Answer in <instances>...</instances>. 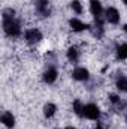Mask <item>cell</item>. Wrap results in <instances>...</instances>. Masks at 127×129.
I'll return each mask as SVG.
<instances>
[{
    "label": "cell",
    "mask_w": 127,
    "mask_h": 129,
    "mask_svg": "<svg viewBox=\"0 0 127 129\" xmlns=\"http://www.w3.org/2000/svg\"><path fill=\"white\" fill-rule=\"evenodd\" d=\"M3 30L11 38H17L21 35V24L15 18V12L12 9H6L3 12Z\"/></svg>",
    "instance_id": "obj_1"
},
{
    "label": "cell",
    "mask_w": 127,
    "mask_h": 129,
    "mask_svg": "<svg viewBox=\"0 0 127 129\" xmlns=\"http://www.w3.org/2000/svg\"><path fill=\"white\" fill-rule=\"evenodd\" d=\"M34 8L39 17L46 18L51 14V8H49V0H36L34 2Z\"/></svg>",
    "instance_id": "obj_2"
},
{
    "label": "cell",
    "mask_w": 127,
    "mask_h": 129,
    "mask_svg": "<svg viewBox=\"0 0 127 129\" xmlns=\"http://www.w3.org/2000/svg\"><path fill=\"white\" fill-rule=\"evenodd\" d=\"M82 117H87L90 120H99L100 119V110L96 104H88V105H84V113H82Z\"/></svg>",
    "instance_id": "obj_3"
},
{
    "label": "cell",
    "mask_w": 127,
    "mask_h": 129,
    "mask_svg": "<svg viewBox=\"0 0 127 129\" xmlns=\"http://www.w3.org/2000/svg\"><path fill=\"white\" fill-rule=\"evenodd\" d=\"M24 38H26L27 44L34 45V44H37V42L42 41V33H40L39 29H29L27 32L24 33Z\"/></svg>",
    "instance_id": "obj_4"
},
{
    "label": "cell",
    "mask_w": 127,
    "mask_h": 129,
    "mask_svg": "<svg viewBox=\"0 0 127 129\" xmlns=\"http://www.w3.org/2000/svg\"><path fill=\"white\" fill-rule=\"evenodd\" d=\"M105 20L111 24H118L120 23V12L115 8H108L105 11Z\"/></svg>",
    "instance_id": "obj_5"
},
{
    "label": "cell",
    "mask_w": 127,
    "mask_h": 129,
    "mask_svg": "<svg viewBox=\"0 0 127 129\" xmlns=\"http://www.w3.org/2000/svg\"><path fill=\"white\" fill-rule=\"evenodd\" d=\"M72 77L76 81H87L90 78V74L85 68H75L73 72H72Z\"/></svg>",
    "instance_id": "obj_6"
},
{
    "label": "cell",
    "mask_w": 127,
    "mask_h": 129,
    "mask_svg": "<svg viewBox=\"0 0 127 129\" xmlns=\"http://www.w3.org/2000/svg\"><path fill=\"white\" fill-rule=\"evenodd\" d=\"M69 24H70V29L73 30V32H82V30H87L90 26L88 24H85L84 21H81V20H78V18H72L70 21H69Z\"/></svg>",
    "instance_id": "obj_7"
},
{
    "label": "cell",
    "mask_w": 127,
    "mask_h": 129,
    "mask_svg": "<svg viewBox=\"0 0 127 129\" xmlns=\"http://www.w3.org/2000/svg\"><path fill=\"white\" fill-rule=\"evenodd\" d=\"M57 69L55 68H48L45 72H43V81L48 83V84H52L55 80H57Z\"/></svg>",
    "instance_id": "obj_8"
},
{
    "label": "cell",
    "mask_w": 127,
    "mask_h": 129,
    "mask_svg": "<svg viewBox=\"0 0 127 129\" xmlns=\"http://www.w3.org/2000/svg\"><path fill=\"white\" fill-rule=\"evenodd\" d=\"M90 11H91V14L94 15V18H97V17L102 15L103 8H102V5H100L99 0H91V2H90Z\"/></svg>",
    "instance_id": "obj_9"
},
{
    "label": "cell",
    "mask_w": 127,
    "mask_h": 129,
    "mask_svg": "<svg viewBox=\"0 0 127 129\" xmlns=\"http://www.w3.org/2000/svg\"><path fill=\"white\" fill-rule=\"evenodd\" d=\"M2 123L6 126V128H14L15 126V119H14V116H12V113H3L2 114Z\"/></svg>",
    "instance_id": "obj_10"
},
{
    "label": "cell",
    "mask_w": 127,
    "mask_h": 129,
    "mask_svg": "<svg viewBox=\"0 0 127 129\" xmlns=\"http://www.w3.org/2000/svg\"><path fill=\"white\" fill-rule=\"evenodd\" d=\"M67 59L72 62V63H76L78 59H79V53H78V48L76 47H70L67 50Z\"/></svg>",
    "instance_id": "obj_11"
},
{
    "label": "cell",
    "mask_w": 127,
    "mask_h": 129,
    "mask_svg": "<svg viewBox=\"0 0 127 129\" xmlns=\"http://www.w3.org/2000/svg\"><path fill=\"white\" fill-rule=\"evenodd\" d=\"M117 89H120L121 92H127V77L120 75L117 78Z\"/></svg>",
    "instance_id": "obj_12"
},
{
    "label": "cell",
    "mask_w": 127,
    "mask_h": 129,
    "mask_svg": "<svg viewBox=\"0 0 127 129\" xmlns=\"http://www.w3.org/2000/svg\"><path fill=\"white\" fill-rule=\"evenodd\" d=\"M55 111H57V107H55L54 104H46L45 108H43V114H45V117H52Z\"/></svg>",
    "instance_id": "obj_13"
},
{
    "label": "cell",
    "mask_w": 127,
    "mask_h": 129,
    "mask_svg": "<svg viewBox=\"0 0 127 129\" xmlns=\"http://www.w3.org/2000/svg\"><path fill=\"white\" fill-rule=\"evenodd\" d=\"M117 56L118 59H127V44H123L117 48Z\"/></svg>",
    "instance_id": "obj_14"
},
{
    "label": "cell",
    "mask_w": 127,
    "mask_h": 129,
    "mask_svg": "<svg viewBox=\"0 0 127 129\" xmlns=\"http://www.w3.org/2000/svg\"><path fill=\"white\" fill-rule=\"evenodd\" d=\"M73 111H75L78 116L82 117V113H84V104H82L81 101H75V102H73Z\"/></svg>",
    "instance_id": "obj_15"
},
{
    "label": "cell",
    "mask_w": 127,
    "mask_h": 129,
    "mask_svg": "<svg viewBox=\"0 0 127 129\" xmlns=\"http://www.w3.org/2000/svg\"><path fill=\"white\" fill-rule=\"evenodd\" d=\"M70 8L76 12V14H81L82 12V6H81V3L78 2V0H72V3H70Z\"/></svg>",
    "instance_id": "obj_16"
},
{
    "label": "cell",
    "mask_w": 127,
    "mask_h": 129,
    "mask_svg": "<svg viewBox=\"0 0 127 129\" xmlns=\"http://www.w3.org/2000/svg\"><path fill=\"white\" fill-rule=\"evenodd\" d=\"M109 99H111V104H112L115 108H121V99L117 96V95H111Z\"/></svg>",
    "instance_id": "obj_17"
},
{
    "label": "cell",
    "mask_w": 127,
    "mask_h": 129,
    "mask_svg": "<svg viewBox=\"0 0 127 129\" xmlns=\"http://www.w3.org/2000/svg\"><path fill=\"white\" fill-rule=\"evenodd\" d=\"M124 32L127 33V24H126V26H124Z\"/></svg>",
    "instance_id": "obj_18"
},
{
    "label": "cell",
    "mask_w": 127,
    "mask_h": 129,
    "mask_svg": "<svg viewBox=\"0 0 127 129\" xmlns=\"http://www.w3.org/2000/svg\"><path fill=\"white\" fill-rule=\"evenodd\" d=\"M64 129H75V128H72V126H67V128H64Z\"/></svg>",
    "instance_id": "obj_19"
},
{
    "label": "cell",
    "mask_w": 127,
    "mask_h": 129,
    "mask_svg": "<svg viewBox=\"0 0 127 129\" xmlns=\"http://www.w3.org/2000/svg\"><path fill=\"white\" fill-rule=\"evenodd\" d=\"M96 129H103V128H102V126H97V128H96Z\"/></svg>",
    "instance_id": "obj_20"
},
{
    "label": "cell",
    "mask_w": 127,
    "mask_h": 129,
    "mask_svg": "<svg viewBox=\"0 0 127 129\" xmlns=\"http://www.w3.org/2000/svg\"><path fill=\"white\" fill-rule=\"evenodd\" d=\"M123 2H124V3H126V5H127V0H123Z\"/></svg>",
    "instance_id": "obj_21"
}]
</instances>
